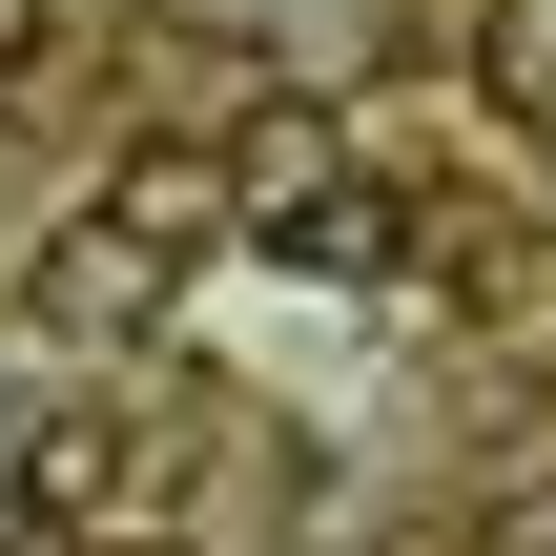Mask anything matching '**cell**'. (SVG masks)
Here are the masks:
<instances>
[{"instance_id":"52a82bcc","label":"cell","mask_w":556,"mask_h":556,"mask_svg":"<svg viewBox=\"0 0 556 556\" xmlns=\"http://www.w3.org/2000/svg\"><path fill=\"white\" fill-rule=\"evenodd\" d=\"M21 62H41V0H0V83H21Z\"/></svg>"},{"instance_id":"ba28073f","label":"cell","mask_w":556,"mask_h":556,"mask_svg":"<svg viewBox=\"0 0 556 556\" xmlns=\"http://www.w3.org/2000/svg\"><path fill=\"white\" fill-rule=\"evenodd\" d=\"M0 556H41V516H21V495H0Z\"/></svg>"},{"instance_id":"6da1fadb","label":"cell","mask_w":556,"mask_h":556,"mask_svg":"<svg viewBox=\"0 0 556 556\" xmlns=\"http://www.w3.org/2000/svg\"><path fill=\"white\" fill-rule=\"evenodd\" d=\"M144 309H165V248H144V227H103V206H83V227H62V248H41V330H62V351H124V330H144Z\"/></svg>"},{"instance_id":"7a4b0ae2","label":"cell","mask_w":556,"mask_h":556,"mask_svg":"<svg viewBox=\"0 0 556 556\" xmlns=\"http://www.w3.org/2000/svg\"><path fill=\"white\" fill-rule=\"evenodd\" d=\"M330 186H351V144H330V103H248V124H227V206H248L268 248H289V227H309Z\"/></svg>"},{"instance_id":"8992f818","label":"cell","mask_w":556,"mask_h":556,"mask_svg":"<svg viewBox=\"0 0 556 556\" xmlns=\"http://www.w3.org/2000/svg\"><path fill=\"white\" fill-rule=\"evenodd\" d=\"M475 83L516 124H556V0H475Z\"/></svg>"},{"instance_id":"9c48e42d","label":"cell","mask_w":556,"mask_h":556,"mask_svg":"<svg viewBox=\"0 0 556 556\" xmlns=\"http://www.w3.org/2000/svg\"><path fill=\"white\" fill-rule=\"evenodd\" d=\"M103 556H186V536H103Z\"/></svg>"},{"instance_id":"277c9868","label":"cell","mask_w":556,"mask_h":556,"mask_svg":"<svg viewBox=\"0 0 556 556\" xmlns=\"http://www.w3.org/2000/svg\"><path fill=\"white\" fill-rule=\"evenodd\" d=\"M103 227H144V248L186 268V227H248V206H227V144H124V186H103Z\"/></svg>"},{"instance_id":"3957f363","label":"cell","mask_w":556,"mask_h":556,"mask_svg":"<svg viewBox=\"0 0 556 556\" xmlns=\"http://www.w3.org/2000/svg\"><path fill=\"white\" fill-rule=\"evenodd\" d=\"M124 475H144V413H124V392H83V413H41V454H21V516H41V536H83V516H124Z\"/></svg>"},{"instance_id":"5b68a950","label":"cell","mask_w":556,"mask_h":556,"mask_svg":"<svg viewBox=\"0 0 556 556\" xmlns=\"http://www.w3.org/2000/svg\"><path fill=\"white\" fill-rule=\"evenodd\" d=\"M289 268H330V289H371V268H413V206H392V186H330V206L289 227Z\"/></svg>"}]
</instances>
